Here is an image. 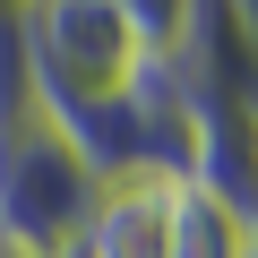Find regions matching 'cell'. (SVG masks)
<instances>
[{
  "instance_id": "1",
  "label": "cell",
  "mask_w": 258,
  "mask_h": 258,
  "mask_svg": "<svg viewBox=\"0 0 258 258\" xmlns=\"http://www.w3.org/2000/svg\"><path fill=\"white\" fill-rule=\"evenodd\" d=\"M103 181L35 112V95L0 120V258H69Z\"/></svg>"
},
{
  "instance_id": "2",
  "label": "cell",
  "mask_w": 258,
  "mask_h": 258,
  "mask_svg": "<svg viewBox=\"0 0 258 258\" xmlns=\"http://www.w3.org/2000/svg\"><path fill=\"white\" fill-rule=\"evenodd\" d=\"M18 60L43 112H78L120 95L147 52L129 26V0H43V9H18Z\"/></svg>"
},
{
  "instance_id": "3",
  "label": "cell",
  "mask_w": 258,
  "mask_h": 258,
  "mask_svg": "<svg viewBox=\"0 0 258 258\" xmlns=\"http://www.w3.org/2000/svg\"><path fill=\"white\" fill-rule=\"evenodd\" d=\"M164 232H172V181H155V172L103 181L69 258H164Z\"/></svg>"
},
{
  "instance_id": "4",
  "label": "cell",
  "mask_w": 258,
  "mask_h": 258,
  "mask_svg": "<svg viewBox=\"0 0 258 258\" xmlns=\"http://www.w3.org/2000/svg\"><path fill=\"white\" fill-rule=\"evenodd\" d=\"M164 258H258V224H249L241 207H224L215 189L172 181V232H164Z\"/></svg>"
}]
</instances>
